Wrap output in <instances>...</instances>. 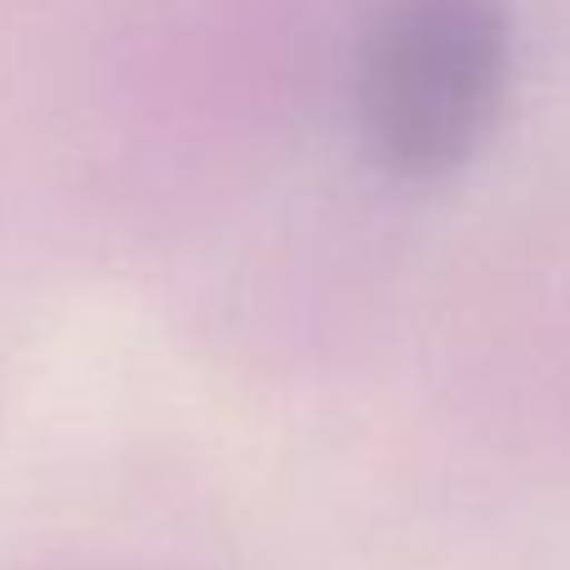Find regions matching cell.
I'll use <instances>...</instances> for the list:
<instances>
[{"label":"cell","instance_id":"obj_1","mask_svg":"<svg viewBox=\"0 0 570 570\" xmlns=\"http://www.w3.org/2000/svg\"><path fill=\"white\" fill-rule=\"evenodd\" d=\"M505 86V0H385L361 60L365 146L405 180L451 176L491 136Z\"/></svg>","mask_w":570,"mask_h":570}]
</instances>
